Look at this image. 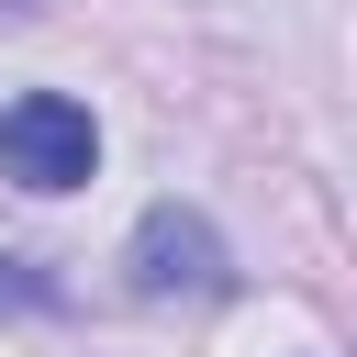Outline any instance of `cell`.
Segmentation results:
<instances>
[{
  "label": "cell",
  "mask_w": 357,
  "mask_h": 357,
  "mask_svg": "<svg viewBox=\"0 0 357 357\" xmlns=\"http://www.w3.org/2000/svg\"><path fill=\"white\" fill-rule=\"evenodd\" d=\"M89 156H100V134H89V112L67 89H22L0 112V178L11 190H78Z\"/></svg>",
  "instance_id": "1"
},
{
  "label": "cell",
  "mask_w": 357,
  "mask_h": 357,
  "mask_svg": "<svg viewBox=\"0 0 357 357\" xmlns=\"http://www.w3.org/2000/svg\"><path fill=\"white\" fill-rule=\"evenodd\" d=\"M123 279H134V301H212V290H223V245H212L201 212L156 201V212L134 223V245H123Z\"/></svg>",
  "instance_id": "2"
},
{
  "label": "cell",
  "mask_w": 357,
  "mask_h": 357,
  "mask_svg": "<svg viewBox=\"0 0 357 357\" xmlns=\"http://www.w3.org/2000/svg\"><path fill=\"white\" fill-rule=\"evenodd\" d=\"M0 312H45V279H33L22 257H0Z\"/></svg>",
  "instance_id": "3"
}]
</instances>
